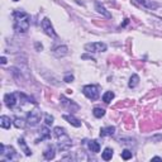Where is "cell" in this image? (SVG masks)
<instances>
[{
    "instance_id": "obj_1",
    "label": "cell",
    "mask_w": 162,
    "mask_h": 162,
    "mask_svg": "<svg viewBox=\"0 0 162 162\" xmlns=\"http://www.w3.org/2000/svg\"><path fill=\"white\" fill-rule=\"evenodd\" d=\"M14 18V31L17 33H27L29 29V15L23 10H14L13 11Z\"/></svg>"
},
{
    "instance_id": "obj_2",
    "label": "cell",
    "mask_w": 162,
    "mask_h": 162,
    "mask_svg": "<svg viewBox=\"0 0 162 162\" xmlns=\"http://www.w3.org/2000/svg\"><path fill=\"white\" fill-rule=\"evenodd\" d=\"M83 94L90 100H96L99 98V87L96 85H85L83 87Z\"/></svg>"
},
{
    "instance_id": "obj_3",
    "label": "cell",
    "mask_w": 162,
    "mask_h": 162,
    "mask_svg": "<svg viewBox=\"0 0 162 162\" xmlns=\"http://www.w3.org/2000/svg\"><path fill=\"white\" fill-rule=\"evenodd\" d=\"M106 45L103 42H92V43H86L85 45V51L90 53H99V52H105L106 51Z\"/></svg>"
},
{
    "instance_id": "obj_4",
    "label": "cell",
    "mask_w": 162,
    "mask_h": 162,
    "mask_svg": "<svg viewBox=\"0 0 162 162\" xmlns=\"http://www.w3.org/2000/svg\"><path fill=\"white\" fill-rule=\"evenodd\" d=\"M40 122V113L38 110H31L27 114V124L31 127H36Z\"/></svg>"
},
{
    "instance_id": "obj_5",
    "label": "cell",
    "mask_w": 162,
    "mask_h": 162,
    "mask_svg": "<svg viewBox=\"0 0 162 162\" xmlns=\"http://www.w3.org/2000/svg\"><path fill=\"white\" fill-rule=\"evenodd\" d=\"M40 25H42V29L45 31V33H46L47 36H49V37H52V38H57V34H56L55 29H53V27H52V24H51V20H49L48 18H45V19L42 20V23H40Z\"/></svg>"
},
{
    "instance_id": "obj_6",
    "label": "cell",
    "mask_w": 162,
    "mask_h": 162,
    "mask_svg": "<svg viewBox=\"0 0 162 162\" xmlns=\"http://www.w3.org/2000/svg\"><path fill=\"white\" fill-rule=\"evenodd\" d=\"M61 104L66 108V109H69L70 112H77V110L80 109L79 104L74 103V101H72V100H70V99H67L65 95H61Z\"/></svg>"
},
{
    "instance_id": "obj_7",
    "label": "cell",
    "mask_w": 162,
    "mask_h": 162,
    "mask_svg": "<svg viewBox=\"0 0 162 162\" xmlns=\"http://www.w3.org/2000/svg\"><path fill=\"white\" fill-rule=\"evenodd\" d=\"M17 95H18V94H15V92L5 94V96H4V103H5V105L9 108V109H13V108L17 105V103H18Z\"/></svg>"
},
{
    "instance_id": "obj_8",
    "label": "cell",
    "mask_w": 162,
    "mask_h": 162,
    "mask_svg": "<svg viewBox=\"0 0 162 162\" xmlns=\"http://www.w3.org/2000/svg\"><path fill=\"white\" fill-rule=\"evenodd\" d=\"M136 2L139 5H142L143 8L150 9V10H156L158 8V4L156 2H153V0H136Z\"/></svg>"
},
{
    "instance_id": "obj_9",
    "label": "cell",
    "mask_w": 162,
    "mask_h": 162,
    "mask_svg": "<svg viewBox=\"0 0 162 162\" xmlns=\"http://www.w3.org/2000/svg\"><path fill=\"white\" fill-rule=\"evenodd\" d=\"M67 53H69V48H67V46H57L55 49H53V55H55V57L57 58H61V57H65Z\"/></svg>"
},
{
    "instance_id": "obj_10",
    "label": "cell",
    "mask_w": 162,
    "mask_h": 162,
    "mask_svg": "<svg viewBox=\"0 0 162 162\" xmlns=\"http://www.w3.org/2000/svg\"><path fill=\"white\" fill-rule=\"evenodd\" d=\"M95 10L99 13V14H101L103 17H105V18H108V19H110V18H112V14H110V13L104 8L99 2H95Z\"/></svg>"
},
{
    "instance_id": "obj_11",
    "label": "cell",
    "mask_w": 162,
    "mask_h": 162,
    "mask_svg": "<svg viewBox=\"0 0 162 162\" xmlns=\"http://www.w3.org/2000/svg\"><path fill=\"white\" fill-rule=\"evenodd\" d=\"M55 156H56L55 147H53V146H48V147L46 148V151L43 152V157H45V160L51 161V160L55 158Z\"/></svg>"
},
{
    "instance_id": "obj_12",
    "label": "cell",
    "mask_w": 162,
    "mask_h": 162,
    "mask_svg": "<svg viewBox=\"0 0 162 162\" xmlns=\"http://www.w3.org/2000/svg\"><path fill=\"white\" fill-rule=\"evenodd\" d=\"M18 144L20 146V150L24 152V155L25 156H31L32 155V151H31V148L27 146V143H25V141H24V138L23 137H20L19 139H18Z\"/></svg>"
},
{
    "instance_id": "obj_13",
    "label": "cell",
    "mask_w": 162,
    "mask_h": 162,
    "mask_svg": "<svg viewBox=\"0 0 162 162\" xmlns=\"http://www.w3.org/2000/svg\"><path fill=\"white\" fill-rule=\"evenodd\" d=\"M115 134V127L109 126V127H104L100 129V137H105V136H114Z\"/></svg>"
},
{
    "instance_id": "obj_14",
    "label": "cell",
    "mask_w": 162,
    "mask_h": 162,
    "mask_svg": "<svg viewBox=\"0 0 162 162\" xmlns=\"http://www.w3.org/2000/svg\"><path fill=\"white\" fill-rule=\"evenodd\" d=\"M65 120H67L69 123L71 124V126H74V127H76V128H79V127H81V122L79 120V119H76L74 115H67V114H65L63 117H62Z\"/></svg>"
},
{
    "instance_id": "obj_15",
    "label": "cell",
    "mask_w": 162,
    "mask_h": 162,
    "mask_svg": "<svg viewBox=\"0 0 162 162\" xmlns=\"http://www.w3.org/2000/svg\"><path fill=\"white\" fill-rule=\"evenodd\" d=\"M53 134H55V137L60 141V139H62V138H66V137H69L66 134V130H65V128H62V127H56L55 129H53Z\"/></svg>"
},
{
    "instance_id": "obj_16",
    "label": "cell",
    "mask_w": 162,
    "mask_h": 162,
    "mask_svg": "<svg viewBox=\"0 0 162 162\" xmlns=\"http://www.w3.org/2000/svg\"><path fill=\"white\" fill-rule=\"evenodd\" d=\"M87 147H89V150H90L91 152H94V153H98V152L100 151V144H99V142L95 141V139L89 141V142H87Z\"/></svg>"
},
{
    "instance_id": "obj_17",
    "label": "cell",
    "mask_w": 162,
    "mask_h": 162,
    "mask_svg": "<svg viewBox=\"0 0 162 162\" xmlns=\"http://www.w3.org/2000/svg\"><path fill=\"white\" fill-rule=\"evenodd\" d=\"M3 156L5 157V160L11 161V160H14L17 157V153H15V150L13 147H8V151H4Z\"/></svg>"
},
{
    "instance_id": "obj_18",
    "label": "cell",
    "mask_w": 162,
    "mask_h": 162,
    "mask_svg": "<svg viewBox=\"0 0 162 162\" xmlns=\"http://www.w3.org/2000/svg\"><path fill=\"white\" fill-rule=\"evenodd\" d=\"M10 126H11V120H10L9 117H6V115L0 117V127L4 128V129H9Z\"/></svg>"
},
{
    "instance_id": "obj_19",
    "label": "cell",
    "mask_w": 162,
    "mask_h": 162,
    "mask_svg": "<svg viewBox=\"0 0 162 162\" xmlns=\"http://www.w3.org/2000/svg\"><path fill=\"white\" fill-rule=\"evenodd\" d=\"M138 84H139V76H138L137 74H133V75L130 76V79H129L128 86H129L130 89H134L136 86H138Z\"/></svg>"
},
{
    "instance_id": "obj_20",
    "label": "cell",
    "mask_w": 162,
    "mask_h": 162,
    "mask_svg": "<svg viewBox=\"0 0 162 162\" xmlns=\"http://www.w3.org/2000/svg\"><path fill=\"white\" fill-rule=\"evenodd\" d=\"M113 150L110 147H106L105 150H104V152L101 153V158L104 160V161H110L112 160V157H113Z\"/></svg>"
},
{
    "instance_id": "obj_21",
    "label": "cell",
    "mask_w": 162,
    "mask_h": 162,
    "mask_svg": "<svg viewBox=\"0 0 162 162\" xmlns=\"http://www.w3.org/2000/svg\"><path fill=\"white\" fill-rule=\"evenodd\" d=\"M47 127H48V126H45V127L40 128V141L51 138V130H49Z\"/></svg>"
},
{
    "instance_id": "obj_22",
    "label": "cell",
    "mask_w": 162,
    "mask_h": 162,
    "mask_svg": "<svg viewBox=\"0 0 162 162\" xmlns=\"http://www.w3.org/2000/svg\"><path fill=\"white\" fill-rule=\"evenodd\" d=\"M114 92L113 91H106V92H104V95H103V101L105 103V104H109L113 99H114Z\"/></svg>"
},
{
    "instance_id": "obj_23",
    "label": "cell",
    "mask_w": 162,
    "mask_h": 162,
    "mask_svg": "<svg viewBox=\"0 0 162 162\" xmlns=\"http://www.w3.org/2000/svg\"><path fill=\"white\" fill-rule=\"evenodd\" d=\"M25 122H27V120L19 118V117H15V118H14V122H13V123H14V126H15L17 128H24V127H25Z\"/></svg>"
},
{
    "instance_id": "obj_24",
    "label": "cell",
    "mask_w": 162,
    "mask_h": 162,
    "mask_svg": "<svg viewBox=\"0 0 162 162\" xmlns=\"http://www.w3.org/2000/svg\"><path fill=\"white\" fill-rule=\"evenodd\" d=\"M92 114H94V117H95V118H103L105 115V110L101 109V108H94Z\"/></svg>"
},
{
    "instance_id": "obj_25",
    "label": "cell",
    "mask_w": 162,
    "mask_h": 162,
    "mask_svg": "<svg viewBox=\"0 0 162 162\" xmlns=\"http://www.w3.org/2000/svg\"><path fill=\"white\" fill-rule=\"evenodd\" d=\"M53 120H55V118H53L51 114H45V123H46V126H52Z\"/></svg>"
},
{
    "instance_id": "obj_26",
    "label": "cell",
    "mask_w": 162,
    "mask_h": 162,
    "mask_svg": "<svg viewBox=\"0 0 162 162\" xmlns=\"http://www.w3.org/2000/svg\"><path fill=\"white\" fill-rule=\"evenodd\" d=\"M122 158H123V160H130L132 158V151H129V150H127V148H126V150L123 151V152H122Z\"/></svg>"
},
{
    "instance_id": "obj_27",
    "label": "cell",
    "mask_w": 162,
    "mask_h": 162,
    "mask_svg": "<svg viewBox=\"0 0 162 162\" xmlns=\"http://www.w3.org/2000/svg\"><path fill=\"white\" fill-rule=\"evenodd\" d=\"M74 75H71V74H67L65 77H63V81H65V83H67V84H69V83H72V81H74Z\"/></svg>"
},
{
    "instance_id": "obj_28",
    "label": "cell",
    "mask_w": 162,
    "mask_h": 162,
    "mask_svg": "<svg viewBox=\"0 0 162 162\" xmlns=\"http://www.w3.org/2000/svg\"><path fill=\"white\" fill-rule=\"evenodd\" d=\"M5 151V144L4 143H0V155H3Z\"/></svg>"
},
{
    "instance_id": "obj_29",
    "label": "cell",
    "mask_w": 162,
    "mask_h": 162,
    "mask_svg": "<svg viewBox=\"0 0 162 162\" xmlns=\"http://www.w3.org/2000/svg\"><path fill=\"white\" fill-rule=\"evenodd\" d=\"M36 49H37V51H42V49H43V46L40 45V43H36Z\"/></svg>"
},
{
    "instance_id": "obj_30",
    "label": "cell",
    "mask_w": 162,
    "mask_h": 162,
    "mask_svg": "<svg viewBox=\"0 0 162 162\" xmlns=\"http://www.w3.org/2000/svg\"><path fill=\"white\" fill-rule=\"evenodd\" d=\"M0 62H2V65H5V63H6V57L3 56L2 58H0Z\"/></svg>"
},
{
    "instance_id": "obj_31",
    "label": "cell",
    "mask_w": 162,
    "mask_h": 162,
    "mask_svg": "<svg viewBox=\"0 0 162 162\" xmlns=\"http://www.w3.org/2000/svg\"><path fill=\"white\" fill-rule=\"evenodd\" d=\"M152 161H162V158H161V157H157V156H156V157H153V158H152Z\"/></svg>"
},
{
    "instance_id": "obj_32",
    "label": "cell",
    "mask_w": 162,
    "mask_h": 162,
    "mask_svg": "<svg viewBox=\"0 0 162 162\" xmlns=\"http://www.w3.org/2000/svg\"><path fill=\"white\" fill-rule=\"evenodd\" d=\"M13 2H19V0H13Z\"/></svg>"
}]
</instances>
